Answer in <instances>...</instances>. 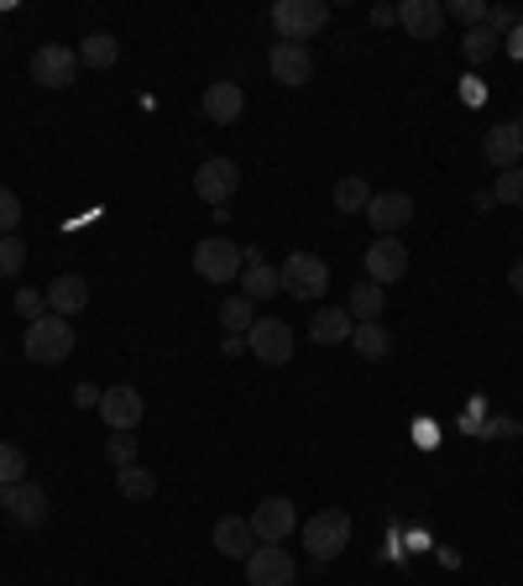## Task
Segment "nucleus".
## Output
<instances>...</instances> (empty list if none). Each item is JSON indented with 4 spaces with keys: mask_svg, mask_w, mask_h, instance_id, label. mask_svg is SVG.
Here are the masks:
<instances>
[{
    "mask_svg": "<svg viewBox=\"0 0 523 586\" xmlns=\"http://www.w3.org/2000/svg\"><path fill=\"white\" fill-rule=\"evenodd\" d=\"M0 508L16 519V524H27V528H42L48 524V493L37 487V482H16V487H0Z\"/></svg>",
    "mask_w": 523,
    "mask_h": 586,
    "instance_id": "11",
    "label": "nucleus"
},
{
    "mask_svg": "<svg viewBox=\"0 0 523 586\" xmlns=\"http://www.w3.org/2000/svg\"><path fill=\"white\" fill-rule=\"evenodd\" d=\"M372 22H378V27H393V22H398V5H372Z\"/></svg>",
    "mask_w": 523,
    "mask_h": 586,
    "instance_id": "38",
    "label": "nucleus"
},
{
    "mask_svg": "<svg viewBox=\"0 0 523 586\" xmlns=\"http://www.w3.org/2000/svg\"><path fill=\"white\" fill-rule=\"evenodd\" d=\"M116 59H120V42L111 31H89L85 42H79V63L85 68H116Z\"/></svg>",
    "mask_w": 523,
    "mask_h": 586,
    "instance_id": "24",
    "label": "nucleus"
},
{
    "mask_svg": "<svg viewBox=\"0 0 523 586\" xmlns=\"http://www.w3.org/2000/svg\"><path fill=\"white\" fill-rule=\"evenodd\" d=\"M74 404H85V409H89V404H100V393H94V387H89V382H85V387L74 393Z\"/></svg>",
    "mask_w": 523,
    "mask_h": 586,
    "instance_id": "39",
    "label": "nucleus"
},
{
    "mask_svg": "<svg viewBox=\"0 0 523 586\" xmlns=\"http://www.w3.org/2000/svg\"><path fill=\"white\" fill-rule=\"evenodd\" d=\"M382 304H387V289H378V283H361V289H350L346 315L356 324H372V320H382Z\"/></svg>",
    "mask_w": 523,
    "mask_h": 586,
    "instance_id": "22",
    "label": "nucleus"
},
{
    "mask_svg": "<svg viewBox=\"0 0 523 586\" xmlns=\"http://www.w3.org/2000/svg\"><path fill=\"white\" fill-rule=\"evenodd\" d=\"M105 456H111L116 467H137V435H126V430H111V445H105Z\"/></svg>",
    "mask_w": 523,
    "mask_h": 586,
    "instance_id": "34",
    "label": "nucleus"
},
{
    "mask_svg": "<svg viewBox=\"0 0 523 586\" xmlns=\"http://www.w3.org/2000/svg\"><path fill=\"white\" fill-rule=\"evenodd\" d=\"M508 289H513V293H523V257H519V263H513V272H508Z\"/></svg>",
    "mask_w": 523,
    "mask_h": 586,
    "instance_id": "40",
    "label": "nucleus"
},
{
    "mask_svg": "<svg viewBox=\"0 0 523 586\" xmlns=\"http://www.w3.org/2000/svg\"><path fill=\"white\" fill-rule=\"evenodd\" d=\"M267 68H272L278 85H289V89H304L315 79V59H309V48H298V42H272Z\"/></svg>",
    "mask_w": 523,
    "mask_h": 586,
    "instance_id": "14",
    "label": "nucleus"
},
{
    "mask_svg": "<svg viewBox=\"0 0 523 586\" xmlns=\"http://www.w3.org/2000/svg\"><path fill=\"white\" fill-rule=\"evenodd\" d=\"M404 272H408V246L393 241V235H378V241L367 246V283L387 289V283H398Z\"/></svg>",
    "mask_w": 523,
    "mask_h": 586,
    "instance_id": "12",
    "label": "nucleus"
},
{
    "mask_svg": "<svg viewBox=\"0 0 523 586\" xmlns=\"http://www.w3.org/2000/svg\"><path fill=\"white\" fill-rule=\"evenodd\" d=\"M241 293L257 304V298H272V293H283L278 283V267L262 263V252H246V267H241Z\"/></svg>",
    "mask_w": 523,
    "mask_h": 586,
    "instance_id": "21",
    "label": "nucleus"
},
{
    "mask_svg": "<svg viewBox=\"0 0 523 586\" xmlns=\"http://www.w3.org/2000/svg\"><path fill=\"white\" fill-rule=\"evenodd\" d=\"M398 22H404L408 37L435 42L439 27H445V5H439V0H404V5H398Z\"/></svg>",
    "mask_w": 523,
    "mask_h": 586,
    "instance_id": "17",
    "label": "nucleus"
},
{
    "mask_svg": "<svg viewBox=\"0 0 523 586\" xmlns=\"http://www.w3.org/2000/svg\"><path fill=\"white\" fill-rule=\"evenodd\" d=\"M367 205H372L367 178H341V183H335V209H346V215H367Z\"/></svg>",
    "mask_w": 523,
    "mask_h": 586,
    "instance_id": "28",
    "label": "nucleus"
},
{
    "mask_svg": "<svg viewBox=\"0 0 523 586\" xmlns=\"http://www.w3.org/2000/svg\"><path fill=\"white\" fill-rule=\"evenodd\" d=\"M350 346H356V352L367 356V361H382L393 341H387V330H382V320H372V324H356V330H350Z\"/></svg>",
    "mask_w": 523,
    "mask_h": 586,
    "instance_id": "27",
    "label": "nucleus"
},
{
    "mask_svg": "<svg viewBox=\"0 0 523 586\" xmlns=\"http://www.w3.org/2000/svg\"><path fill=\"white\" fill-rule=\"evenodd\" d=\"M324 22H330V5L324 0H278L272 5V31L283 37V42H309L315 31H324Z\"/></svg>",
    "mask_w": 523,
    "mask_h": 586,
    "instance_id": "2",
    "label": "nucleus"
},
{
    "mask_svg": "<svg viewBox=\"0 0 523 586\" xmlns=\"http://www.w3.org/2000/svg\"><path fill=\"white\" fill-rule=\"evenodd\" d=\"M445 16L465 22V31H471V27H487V0H450V5H445Z\"/></svg>",
    "mask_w": 523,
    "mask_h": 586,
    "instance_id": "31",
    "label": "nucleus"
},
{
    "mask_svg": "<svg viewBox=\"0 0 523 586\" xmlns=\"http://www.w3.org/2000/svg\"><path fill=\"white\" fill-rule=\"evenodd\" d=\"M350 330H356V320H350L346 309H320L315 324H309V335H315L320 346H341V341H350Z\"/></svg>",
    "mask_w": 523,
    "mask_h": 586,
    "instance_id": "23",
    "label": "nucleus"
},
{
    "mask_svg": "<svg viewBox=\"0 0 523 586\" xmlns=\"http://www.w3.org/2000/svg\"><path fill=\"white\" fill-rule=\"evenodd\" d=\"M16 315H22V320H42V315H48V293L42 289H22L16 293Z\"/></svg>",
    "mask_w": 523,
    "mask_h": 586,
    "instance_id": "35",
    "label": "nucleus"
},
{
    "mask_svg": "<svg viewBox=\"0 0 523 586\" xmlns=\"http://www.w3.org/2000/svg\"><path fill=\"white\" fill-rule=\"evenodd\" d=\"M16 482H27V450L0 440V487H16Z\"/></svg>",
    "mask_w": 523,
    "mask_h": 586,
    "instance_id": "30",
    "label": "nucleus"
},
{
    "mask_svg": "<svg viewBox=\"0 0 523 586\" xmlns=\"http://www.w3.org/2000/svg\"><path fill=\"white\" fill-rule=\"evenodd\" d=\"M293 528H298V508L289 498H262L257 513H252V534L257 545H283Z\"/></svg>",
    "mask_w": 523,
    "mask_h": 586,
    "instance_id": "8",
    "label": "nucleus"
},
{
    "mask_svg": "<svg viewBox=\"0 0 523 586\" xmlns=\"http://www.w3.org/2000/svg\"><path fill=\"white\" fill-rule=\"evenodd\" d=\"M74 74H79V53H74V48H63V42H42V48L31 53V85L68 89V85H74Z\"/></svg>",
    "mask_w": 523,
    "mask_h": 586,
    "instance_id": "6",
    "label": "nucleus"
},
{
    "mask_svg": "<svg viewBox=\"0 0 523 586\" xmlns=\"http://www.w3.org/2000/svg\"><path fill=\"white\" fill-rule=\"evenodd\" d=\"M241 111H246V94H241V85H231V79H215V85L204 89V116L215 120V126H231Z\"/></svg>",
    "mask_w": 523,
    "mask_h": 586,
    "instance_id": "18",
    "label": "nucleus"
},
{
    "mask_svg": "<svg viewBox=\"0 0 523 586\" xmlns=\"http://www.w3.org/2000/svg\"><path fill=\"white\" fill-rule=\"evenodd\" d=\"M497 42H502V37H497L493 27H471V31L461 37V59H465V63L493 59V53H497Z\"/></svg>",
    "mask_w": 523,
    "mask_h": 586,
    "instance_id": "29",
    "label": "nucleus"
},
{
    "mask_svg": "<svg viewBox=\"0 0 523 586\" xmlns=\"http://www.w3.org/2000/svg\"><path fill=\"white\" fill-rule=\"evenodd\" d=\"M22 346H27L31 361H42V367H53V361H63V356L74 352V324L63 320V315H42V320L27 324V335H22Z\"/></svg>",
    "mask_w": 523,
    "mask_h": 586,
    "instance_id": "3",
    "label": "nucleus"
},
{
    "mask_svg": "<svg viewBox=\"0 0 523 586\" xmlns=\"http://www.w3.org/2000/svg\"><path fill=\"white\" fill-rule=\"evenodd\" d=\"M487 27H493L497 37H502V31L513 37V11H508V5H487Z\"/></svg>",
    "mask_w": 523,
    "mask_h": 586,
    "instance_id": "37",
    "label": "nucleus"
},
{
    "mask_svg": "<svg viewBox=\"0 0 523 586\" xmlns=\"http://www.w3.org/2000/svg\"><path fill=\"white\" fill-rule=\"evenodd\" d=\"M42 293H48V309L63 315V320H68V315H79V309L89 304V283L79 278V272H63V278H53V289H42Z\"/></svg>",
    "mask_w": 523,
    "mask_h": 586,
    "instance_id": "19",
    "label": "nucleus"
},
{
    "mask_svg": "<svg viewBox=\"0 0 523 586\" xmlns=\"http://www.w3.org/2000/svg\"><path fill=\"white\" fill-rule=\"evenodd\" d=\"M482 152H487V163H493L497 174L519 168V157H523V126H519V120H497V126H487Z\"/></svg>",
    "mask_w": 523,
    "mask_h": 586,
    "instance_id": "15",
    "label": "nucleus"
},
{
    "mask_svg": "<svg viewBox=\"0 0 523 586\" xmlns=\"http://www.w3.org/2000/svg\"><path fill=\"white\" fill-rule=\"evenodd\" d=\"M493 200H497V205H523V168H508V174H497Z\"/></svg>",
    "mask_w": 523,
    "mask_h": 586,
    "instance_id": "33",
    "label": "nucleus"
},
{
    "mask_svg": "<svg viewBox=\"0 0 523 586\" xmlns=\"http://www.w3.org/2000/svg\"><path fill=\"white\" fill-rule=\"evenodd\" d=\"M278 283H283V293H293V298H320V293L330 289V267H324L315 252H293L289 263L278 267Z\"/></svg>",
    "mask_w": 523,
    "mask_h": 586,
    "instance_id": "5",
    "label": "nucleus"
},
{
    "mask_svg": "<svg viewBox=\"0 0 523 586\" xmlns=\"http://www.w3.org/2000/svg\"><path fill=\"white\" fill-rule=\"evenodd\" d=\"M367 220L378 226V235L404 231L408 220H413V200H408L404 189H387V194H372V205H367Z\"/></svg>",
    "mask_w": 523,
    "mask_h": 586,
    "instance_id": "16",
    "label": "nucleus"
},
{
    "mask_svg": "<svg viewBox=\"0 0 523 586\" xmlns=\"http://www.w3.org/2000/svg\"><path fill=\"white\" fill-rule=\"evenodd\" d=\"M235 189H241V168H235L231 157H209V163L194 168V194H200L204 205H215V215H220V205H231Z\"/></svg>",
    "mask_w": 523,
    "mask_h": 586,
    "instance_id": "7",
    "label": "nucleus"
},
{
    "mask_svg": "<svg viewBox=\"0 0 523 586\" xmlns=\"http://www.w3.org/2000/svg\"><path fill=\"white\" fill-rule=\"evenodd\" d=\"M241 267H246V246H235L226 235H204L200 246H194V272H200L204 283H215V289L235 283Z\"/></svg>",
    "mask_w": 523,
    "mask_h": 586,
    "instance_id": "1",
    "label": "nucleus"
},
{
    "mask_svg": "<svg viewBox=\"0 0 523 586\" xmlns=\"http://www.w3.org/2000/svg\"><path fill=\"white\" fill-rule=\"evenodd\" d=\"M116 487H120V498H131V502H146V498H157V476L142 467H120L116 471Z\"/></svg>",
    "mask_w": 523,
    "mask_h": 586,
    "instance_id": "26",
    "label": "nucleus"
},
{
    "mask_svg": "<svg viewBox=\"0 0 523 586\" xmlns=\"http://www.w3.org/2000/svg\"><path fill=\"white\" fill-rule=\"evenodd\" d=\"M220 324H226L231 335H246V330L257 324V304H252L246 293H231V298L220 304Z\"/></svg>",
    "mask_w": 523,
    "mask_h": 586,
    "instance_id": "25",
    "label": "nucleus"
},
{
    "mask_svg": "<svg viewBox=\"0 0 523 586\" xmlns=\"http://www.w3.org/2000/svg\"><path fill=\"white\" fill-rule=\"evenodd\" d=\"M293 556L283 545H257L252 556H246V582L252 586H293Z\"/></svg>",
    "mask_w": 523,
    "mask_h": 586,
    "instance_id": "9",
    "label": "nucleus"
},
{
    "mask_svg": "<svg viewBox=\"0 0 523 586\" xmlns=\"http://www.w3.org/2000/svg\"><path fill=\"white\" fill-rule=\"evenodd\" d=\"M27 267V246L16 235H0V278H16Z\"/></svg>",
    "mask_w": 523,
    "mask_h": 586,
    "instance_id": "32",
    "label": "nucleus"
},
{
    "mask_svg": "<svg viewBox=\"0 0 523 586\" xmlns=\"http://www.w3.org/2000/svg\"><path fill=\"white\" fill-rule=\"evenodd\" d=\"M215 550L231 560H246L257 550V534H252V519H220L215 524Z\"/></svg>",
    "mask_w": 523,
    "mask_h": 586,
    "instance_id": "20",
    "label": "nucleus"
},
{
    "mask_svg": "<svg viewBox=\"0 0 523 586\" xmlns=\"http://www.w3.org/2000/svg\"><path fill=\"white\" fill-rule=\"evenodd\" d=\"M16 220H22V200L0 183V235H16Z\"/></svg>",
    "mask_w": 523,
    "mask_h": 586,
    "instance_id": "36",
    "label": "nucleus"
},
{
    "mask_svg": "<svg viewBox=\"0 0 523 586\" xmlns=\"http://www.w3.org/2000/svg\"><path fill=\"white\" fill-rule=\"evenodd\" d=\"M142 413H146V404H142V393L137 387H105L100 393V419L111 424V430H126V435H137V424H142Z\"/></svg>",
    "mask_w": 523,
    "mask_h": 586,
    "instance_id": "13",
    "label": "nucleus"
},
{
    "mask_svg": "<svg viewBox=\"0 0 523 586\" xmlns=\"http://www.w3.org/2000/svg\"><path fill=\"white\" fill-rule=\"evenodd\" d=\"M246 352L257 361H267V367H283L293 356V330L283 320H257L246 330Z\"/></svg>",
    "mask_w": 523,
    "mask_h": 586,
    "instance_id": "10",
    "label": "nucleus"
},
{
    "mask_svg": "<svg viewBox=\"0 0 523 586\" xmlns=\"http://www.w3.org/2000/svg\"><path fill=\"white\" fill-rule=\"evenodd\" d=\"M246 352V335H226V356H241Z\"/></svg>",
    "mask_w": 523,
    "mask_h": 586,
    "instance_id": "41",
    "label": "nucleus"
},
{
    "mask_svg": "<svg viewBox=\"0 0 523 586\" xmlns=\"http://www.w3.org/2000/svg\"><path fill=\"white\" fill-rule=\"evenodd\" d=\"M350 545V513L346 508H324L304 524V550L315 560H335Z\"/></svg>",
    "mask_w": 523,
    "mask_h": 586,
    "instance_id": "4",
    "label": "nucleus"
}]
</instances>
